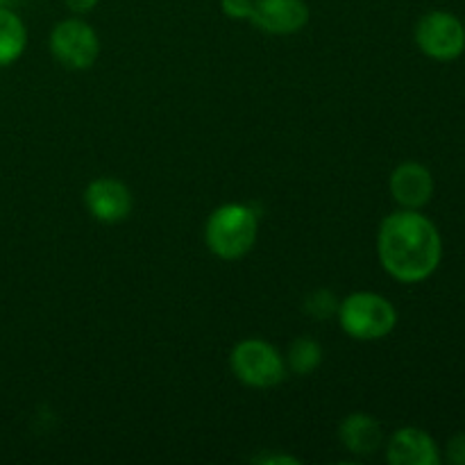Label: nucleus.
Masks as SVG:
<instances>
[{
  "instance_id": "obj_16",
  "label": "nucleus",
  "mask_w": 465,
  "mask_h": 465,
  "mask_svg": "<svg viewBox=\"0 0 465 465\" xmlns=\"http://www.w3.org/2000/svg\"><path fill=\"white\" fill-rule=\"evenodd\" d=\"M445 459L452 465H465V431L452 436L448 440V448H445Z\"/></svg>"
},
{
  "instance_id": "obj_12",
  "label": "nucleus",
  "mask_w": 465,
  "mask_h": 465,
  "mask_svg": "<svg viewBox=\"0 0 465 465\" xmlns=\"http://www.w3.org/2000/svg\"><path fill=\"white\" fill-rule=\"evenodd\" d=\"M27 30L12 7H0V66L18 62L25 53Z\"/></svg>"
},
{
  "instance_id": "obj_10",
  "label": "nucleus",
  "mask_w": 465,
  "mask_h": 465,
  "mask_svg": "<svg viewBox=\"0 0 465 465\" xmlns=\"http://www.w3.org/2000/svg\"><path fill=\"white\" fill-rule=\"evenodd\" d=\"M386 461L391 465H439L440 452L436 440L418 427H402L386 445Z\"/></svg>"
},
{
  "instance_id": "obj_19",
  "label": "nucleus",
  "mask_w": 465,
  "mask_h": 465,
  "mask_svg": "<svg viewBox=\"0 0 465 465\" xmlns=\"http://www.w3.org/2000/svg\"><path fill=\"white\" fill-rule=\"evenodd\" d=\"M21 3V0H0V7H12L14 9V5H18Z\"/></svg>"
},
{
  "instance_id": "obj_4",
  "label": "nucleus",
  "mask_w": 465,
  "mask_h": 465,
  "mask_svg": "<svg viewBox=\"0 0 465 465\" xmlns=\"http://www.w3.org/2000/svg\"><path fill=\"white\" fill-rule=\"evenodd\" d=\"M230 366L236 380L250 389H272L286 377V361L275 345L262 339H245L234 345Z\"/></svg>"
},
{
  "instance_id": "obj_11",
  "label": "nucleus",
  "mask_w": 465,
  "mask_h": 465,
  "mask_svg": "<svg viewBox=\"0 0 465 465\" xmlns=\"http://www.w3.org/2000/svg\"><path fill=\"white\" fill-rule=\"evenodd\" d=\"M339 439L345 450L357 457H368L381 448V425L368 413H350L339 425Z\"/></svg>"
},
{
  "instance_id": "obj_7",
  "label": "nucleus",
  "mask_w": 465,
  "mask_h": 465,
  "mask_svg": "<svg viewBox=\"0 0 465 465\" xmlns=\"http://www.w3.org/2000/svg\"><path fill=\"white\" fill-rule=\"evenodd\" d=\"M250 23L263 35H298L309 23V5L304 0H254Z\"/></svg>"
},
{
  "instance_id": "obj_5",
  "label": "nucleus",
  "mask_w": 465,
  "mask_h": 465,
  "mask_svg": "<svg viewBox=\"0 0 465 465\" xmlns=\"http://www.w3.org/2000/svg\"><path fill=\"white\" fill-rule=\"evenodd\" d=\"M50 53L68 71H86L100 57V39L86 21L66 18L50 32Z\"/></svg>"
},
{
  "instance_id": "obj_18",
  "label": "nucleus",
  "mask_w": 465,
  "mask_h": 465,
  "mask_svg": "<svg viewBox=\"0 0 465 465\" xmlns=\"http://www.w3.org/2000/svg\"><path fill=\"white\" fill-rule=\"evenodd\" d=\"M64 3H66V7L71 9V12L86 14V12H91V9H94L100 0H64Z\"/></svg>"
},
{
  "instance_id": "obj_8",
  "label": "nucleus",
  "mask_w": 465,
  "mask_h": 465,
  "mask_svg": "<svg viewBox=\"0 0 465 465\" xmlns=\"http://www.w3.org/2000/svg\"><path fill=\"white\" fill-rule=\"evenodd\" d=\"M84 204L95 221L104 225L125 221L132 213V191L116 177H98L84 189Z\"/></svg>"
},
{
  "instance_id": "obj_2",
  "label": "nucleus",
  "mask_w": 465,
  "mask_h": 465,
  "mask_svg": "<svg viewBox=\"0 0 465 465\" xmlns=\"http://www.w3.org/2000/svg\"><path fill=\"white\" fill-rule=\"evenodd\" d=\"M257 212L241 203H227L213 209L204 225V241H207L209 252L225 262L245 257L257 243Z\"/></svg>"
},
{
  "instance_id": "obj_14",
  "label": "nucleus",
  "mask_w": 465,
  "mask_h": 465,
  "mask_svg": "<svg viewBox=\"0 0 465 465\" xmlns=\"http://www.w3.org/2000/svg\"><path fill=\"white\" fill-rule=\"evenodd\" d=\"M339 300L334 298V293L327 289H318L304 300V309H307L309 316H313L316 321H325V318L334 316L339 312Z\"/></svg>"
},
{
  "instance_id": "obj_9",
  "label": "nucleus",
  "mask_w": 465,
  "mask_h": 465,
  "mask_svg": "<svg viewBox=\"0 0 465 465\" xmlns=\"http://www.w3.org/2000/svg\"><path fill=\"white\" fill-rule=\"evenodd\" d=\"M391 195L402 209H422L434 195V177L418 162H404L391 173Z\"/></svg>"
},
{
  "instance_id": "obj_13",
  "label": "nucleus",
  "mask_w": 465,
  "mask_h": 465,
  "mask_svg": "<svg viewBox=\"0 0 465 465\" xmlns=\"http://www.w3.org/2000/svg\"><path fill=\"white\" fill-rule=\"evenodd\" d=\"M322 363V348L312 336H300L291 343L289 357H286V368H291L293 375L307 377Z\"/></svg>"
},
{
  "instance_id": "obj_15",
  "label": "nucleus",
  "mask_w": 465,
  "mask_h": 465,
  "mask_svg": "<svg viewBox=\"0 0 465 465\" xmlns=\"http://www.w3.org/2000/svg\"><path fill=\"white\" fill-rule=\"evenodd\" d=\"M254 0H221V9L227 18L234 21H250Z\"/></svg>"
},
{
  "instance_id": "obj_17",
  "label": "nucleus",
  "mask_w": 465,
  "mask_h": 465,
  "mask_svg": "<svg viewBox=\"0 0 465 465\" xmlns=\"http://www.w3.org/2000/svg\"><path fill=\"white\" fill-rule=\"evenodd\" d=\"M254 461L266 463V465H272V463H277V465H298L300 463L298 459L289 457V454H263V457L254 459Z\"/></svg>"
},
{
  "instance_id": "obj_6",
  "label": "nucleus",
  "mask_w": 465,
  "mask_h": 465,
  "mask_svg": "<svg viewBox=\"0 0 465 465\" xmlns=\"http://www.w3.org/2000/svg\"><path fill=\"white\" fill-rule=\"evenodd\" d=\"M416 44L427 57L436 62H452L465 50V25L454 14L434 9L416 25Z\"/></svg>"
},
{
  "instance_id": "obj_3",
  "label": "nucleus",
  "mask_w": 465,
  "mask_h": 465,
  "mask_svg": "<svg viewBox=\"0 0 465 465\" xmlns=\"http://www.w3.org/2000/svg\"><path fill=\"white\" fill-rule=\"evenodd\" d=\"M341 327L357 341L386 339L398 325V309L389 298L372 291H357L339 304Z\"/></svg>"
},
{
  "instance_id": "obj_1",
  "label": "nucleus",
  "mask_w": 465,
  "mask_h": 465,
  "mask_svg": "<svg viewBox=\"0 0 465 465\" xmlns=\"http://www.w3.org/2000/svg\"><path fill=\"white\" fill-rule=\"evenodd\" d=\"M377 254L393 280L418 284L434 275L440 266L443 239L434 223L418 209H400L381 221Z\"/></svg>"
}]
</instances>
